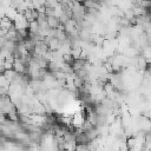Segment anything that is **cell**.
<instances>
[{
  "label": "cell",
  "instance_id": "cell-1",
  "mask_svg": "<svg viewBox=\"0 0 151 151\" xmlns=\"http://www.w3.org/2000/svg\"><path fill=\"white\" fill-rule=\"evenodd\" d=\"M47 24L53 29H57V28H59L61 26V21L59 19V17H48L47 18Z\"/></svg>",
  "mask_w": 151,
  "mask_h": 151
},
{
  "label": "cell",
  "instance_id": "cell-2",
  "mask_svg": "<svg viewBox=\"0 0 151 151\" xmlns=\"http://www.w3.org/2000/svg\"><path fill=\"white\" fill-rule=\"evenodd\" d=\"M28 29H29V33H32V34H34V35L40 34V25H39V22H38V21H32V22H29Z\"/></svg>",
  "mask_w": 151,
  "mask_h": 151
}]
</instances>
